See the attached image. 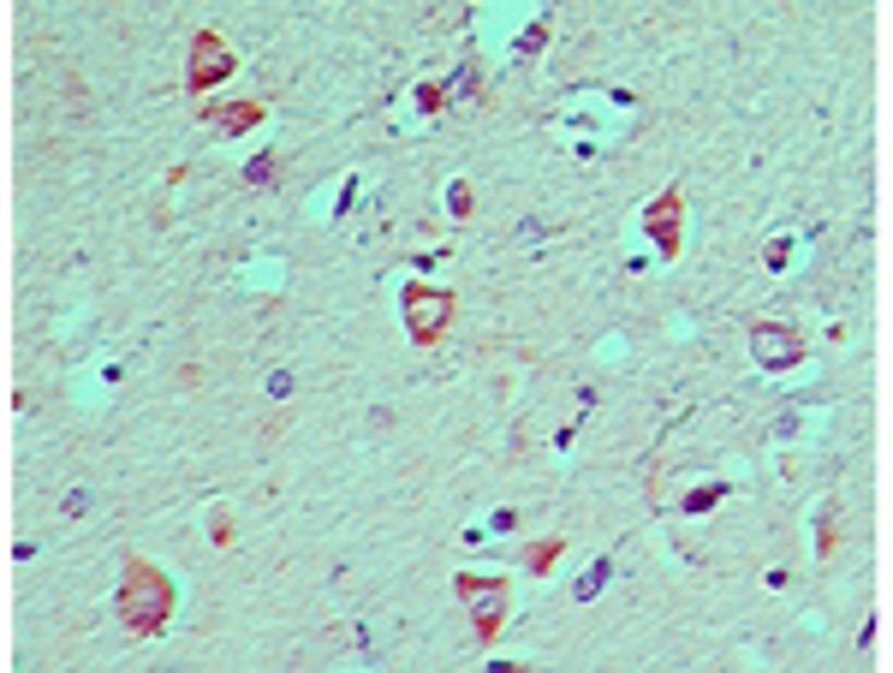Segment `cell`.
Instances as JSON below:
<instances>
[{
    "label": "cell",
    "instance_id": "4",
    "mask_svg": "<svg viewBox=\"0 0 893 673\" xmlns=\"http://www.w3.org/2000/svg\"><path fill=\"white\" fill-rule=\"evenodd\" d=\"M227 72H233V54H227L221 36H215V30H197V36H191V72H185L191 96H209V84H221Z\"/></svg>",
    "mask_w": 893,
    "mask_h": 673
},
{
    "label": "cell",
    "instance_id": "9",
    "mask_svg": "<svg viewBox=\"0 0 893 673\" xmlns=\"http://www.w3.org/2000/svg\"><path fill=\"white\" fill-rule=\"evenodd\" d=\"M560 549H566V542H560V537H548V542H530V549H525V566H530V573H548V566L560 561Z\"/></svg>",
    "mask_w": 893,
    "mask_h": 673
},
{
    "label": "cell",
    "instance_id": "7",
    "mask_svg": "<svg viewBox=\"0 0 893 673\" xmlns=\"http://www.w3.org/2000/svg\"><path fill=\"white\" fill-rule=\"evenodd\" d=\"M203 113H209L221 132H250V125H262L268 108H262V101H209Z\"/></svg>",
    "mask_w": 893,
    "mask_h": 673
},
{
    "label": "cell",
    "instance_id": "6",
    "mask_svg": "<svg viewBox=\"0 0 893 673\" xmlns=\"http://www.w3.org/2000/svg\"><path fill=\"white\" fill-rule=\"evenodd\" d=\"M750 346H757L762 370H786V364L804 358L798 334H793V328H781V322H757V328H750Z\"/></svg>",
    "mask_w": 893,
    "mask_h": 673
},
{
    "label": "cell",
    "instance_id": "2",
    "mask_svg": "<svg viewBox=\"0 0 893 673\" xmlns=\"http://www.w3.org/2000/svg\"><path fill=\"white\" fill-rule=\"evenodd\" d=\"M400 310H405V334H412L417 346H436V340L447 334V322H453V292L417 281V286H405Z\"/></svg>",
    "mask_w": 893,
    "mask_h": 673
},
{
    "label": "cell",
    "instance_id": "10",
    "mask_svg": "<svg viewBox=\"0 0 893 673\" xmlns=\"http://www.w3.org/2000/svg\"><path fill=\"white\" fill-rule=\"evenodd\" d=\"M608 573H614V561H596V573L578 584V596H584V602H590V596H596V590H602V584H608Z\"/></svg>",
    "mask_w": 893,
    "mask_h": 673
},
{
    "label": "cell",
    "instance_id": "11",
    "mask_svg": "<svg viewBox=\"0 0 893 673\" xmlns=\"http://www.w3.org/2000/svg\"><path fill=\"white\" fill-rule=\"evenodd\" d=\"M245 180H250V185H268V180H274V156H257V161L245 168Z\"/></svg>",
    "mask_w": 893,
    "mask_h": 673
},
{
    "label": "cell",
    "instance_id": "8",
    "mask_svg": "<svg viewBox=\"0 0 893 673\" xmlns=\"http://www.w3.org/2000/svg\"><path fill=\"white\" fill-rule=\"evenodd\" d=\"M834 525H840V506L828 501V506H822V518H816V554H822V561H828V554H834V537H840Z\"/></svg>",
    "mask_w": 893,
    "mask_h": 673
},
{
    "label": "cell",
    "instance_id": "12",
    "mask_svg": "<svg viewBox=\"0 0 893 673\" xmlns=\"http://www.w3.org/2000/svg\"><path fill=\"white\" fill-rule=\"evenodd\" d=\"M447 203H453V215H470V185L453 180V192H447Z\"/></svg>",
    "mask_w": 893,
    "mask_h": 673
},
{
    "label": "cell",
    "instance_id": "3",
    "mask_svg": "<svg viewBox=\"0 0 893 673\" xmlns=\"http://www.w3.org/2000/svg\"><path fill=\"white\" fill-rule=\"evenodd\" d=\"M458 596L470 602V638L494 644V632H501V620H506V584L489 578V573H465L458 578Z\"/></svg>",
    "mask_w": 893,
    "mask_h": 673
},
{
    "label": "cell",
    "instance_id": "5",
    "mask_svg": "<svg viewBox=\"0 0 893 673\" xmlns=\"http://www.w3.org/2000/svg\"><path fill=\"white\" fill-rule=\"evenodd\" d=\"M680 209H685L680 185H673V192H661V197L644 209V233L661 245V257H680V245H685V233H680Z\"/></svg>",
    "mask_w": 893,
    "mask_h": 673
},
{
    "label": "cell",
    "instance_id": "13",
    "mask_svg": "<svg viewBox=\"0 0 893 673\" xmlns=\"http://www.w3.org/2000/svg\"><path fill=\"white\" fill-rule=\"evenodd\" d=\"M268 393H274V400H286V393H292V376L274 370V376H268Z\"/></svg>",
    "mask_w": 893,
    "mask_h": 673
},
{
    "label": "cell",
    "instance_id": "1",
    "mask_svg": "<svg viewBox=\"0 0 893 673\" xmlns=\"http://www.w3.org/2000/svg\"><path fill=\"white\" fill-rule=\"evenodd\" d=\"M113 614L132 638H156L161 626L173 620V578L161 566H149L144 554H125V578L120 596H113Z\"/></svg>",
    "mask_w": 893,
    "mask_h": 673
}]
</instances>
